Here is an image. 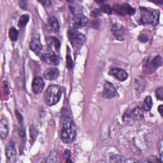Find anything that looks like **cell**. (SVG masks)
<instances>
[{"mask_svg": "<svg viewBox=\"0 0 163 163\" xmlns=\"http://www.w3.org/2000/svg\"><path fill=\"white\" fill-rule=\"evenodd\" d=\"M77 136V127L74 121L68 116H63V127L61 138L64 144H69L74 141Z\"/></svg>", "mask_w": 163, "mask_h": 163, "instance_id": "1", "label": "cell"}, {"mask_svg": "<svg viewBox=\"0 0 163 163\" xmlns=\"http://www.w3.org/2000/svg\"><path fill=\"white\" fill-rule=\"evenodd\" d=\"M62 96V91L57 85H51L47 88L44 94L45 103L49 106L57 104Z\"/></svg>", "mask_w": 163, "mask_h": 163, "instance_id": "2", "label": "cell"}, {"mask_svg": "<svg viewBox=\"0 0 163 163\" xmlns=\"http://www.w3.org/2000/svg\"><path fill=\"white\" fill-rule=\"evenodd\" d=\"M40 56L42 59L47 64L57 66L60 63V57L50 49H47L44 52H42Z\"/></svg>", "mask_w": 163, "mask_h": 163, "instance_id": "3", "label": "cell"}, {"mask_svg": "<svg viewBox=\"0 0 163 163\" xmlns=\"http://www.w3.org/2000/svg\"><path fill=\"white\" fill-rule=\"evenodd\" d=\"M68 35L71 43L75 45H82L85 41L84 35L75 28H70Z\"/></svg>", "mask_w": 163, "mask_h": 163, "instance_id": "4", "label": "cell"}, {"mask_svg": "<svg viewBox=\"0 0 163 163\" xmlns=\"http://www.w3.org/2000/svg\"><path fill=\"white\" fill-rule=\"evenodd\" d=\"M113 10L117 14L123 16L126 15L133 16L136 12V10L127 3L115 5L113 6Z\"/></svg>", "mask_w": 163, "mask_h": 163, "instance_id": "5", "label": "cell"}, {"mask_svg": "<svg viewBox=\"0 0 163 163\" xmlns=\"http://www.w3.org/2000/svg\"><path fill=\"white\" fill-rule=\"evenodd\" d=\"M140 22L144 25L153 24V12L145 8L140 9Z\"/></svg>", "mask_w": 163, "mask_h": 163, "instance_id": "6", "label": "cell"}, {"mask_svg": "<svg viewBox=\"0 0 163 163\" xmlns=\"http://www.w3.org/2000/svg\"><path fill=\"white\" fill-rule=\"evenodd\" d=\"M117 95V92L113 85L109 82H106L104 85V89L103 91V96L107 99H112L115 98Z\"/></svg>", "mask_w": 163, "mask_h": 163, "instance_id": "7", "label": "cell"}, {"mask_svg": "<svg viewBox=\"0 0 163 163\" xmlns=\"http://www.w3.org/2000/svg\"><path fill=\"white\" fill-rule=\"evenodd\" d=\"M88 23V19L82 13H78L73 17V25L75 29L82 28Z\"/></svg>", "mask_w": 163, "mask_h": 163, "instance_id": "8", "label": "cell"}, {"mask_svg": "<svg viewBox=\"0 0 163 163\" xmlns=\"http://www.w3.org/2000/svg\"><path fill=\"white\" fill-rule=\"evenodd\" d=\"M6 156L10 162H15L16 161V151L14 146V143L10 141L6 146L5 148Z\"/></svg>", "mask_w": 163, "mask_h": 163, "instance_id": "9", "label": "cell"}, {"mask_svg": "<svg viewBox=\"0 0 163 163\" xmlns=\"http://www.w3.org/2000/svg\"><path fill=\"white\" fill-rule=\"evenodd\" d=\"M45 87V83L43 78L40 77H36L33 79L32 82L33 91L36 94L42 92Z\"/></svg>", "mask_w": 163, "mask_h": 163, "instance_id": "10", "label": "cell"}, {"mask_svg": "<svg viewBox=\"0 0 163 163\" xmlns=\"http://www.w3.org/2000/svg\"><path fill=\"white\" fill-rule=\"evenodd\" d=\"M110 74L113 77L120 82H124L128 78V74L126 71L121 68H113L111 69Z\"/></svg>", "mask_w": 163, "mask_h": 163, "instance_id": "11", "label": "cell"}, {"mask_svg": "<svg viewBox=\"0 0 163 163\" xmlns=\"http://www.w3.org/2000/svg\"><path fill=\"white\" fill-rule=\"evenodd\" d=\"M162 58L160 56H157L153 59L150 61H148L147 63L146 67L148 70H151V71H154L157 70L159 67L162 65Z\"/></svg>", "mask_w": 163, "mask_h": 163, "instance_id": "12", "label": "cell"}, {"mask_svg": "<svg viewBox=\"0 0 163 163\" xmlns=\"http://www.w3.org/2000/svg\"><path fill=\"white\" fill-rule=\"evenodd\" d=\"M29 49L36 55L40 56L41 53L42 52L43 47L40 42V39L37 38H34L32 39L31 42L29 44Z\"/></svg>", "mask_w": 163, "mask_h": 163, "instance_id": "13", "label": "cell"}, {"mask_svg": "<svg viewBox=\"0 0 163 163\" xmlns=\"http://www.w3.org/2000/svg\"><path fill=\"white\" fill-rule=\"evenodd\" d=\"M112 32L113 35L119 40L122 41L124 39L125 31L123 27L118 24H115L112 26Z\"/></svg>", "mask_w": 163, "mask_h": 163, "instance_id": "14", "label": "cell"}, {"mask_svg": "<svg viewBox=\"0 0 163 163\" xmlns=\"http://www.w3.org/2000/svg\"><path fill=\"white\" fill-rule=\"evenodd\" d=\"M44 78L49 80L57 79L59 76V71L56 68H50L47 69L43 73Z\"/></svg>", "mask_w": 163, "mask_h": 163, "instance_id": "15", "label": "cell"}, {"mask_svg": "<svg viewBox=\"0 0 163 163\" xmlns=\"http://www.w3.org/2000/svg\"><path fill=\"white\" fill-rule=\"evenodd\" d=\"M9 134L8 122L5 119H2L0 121V137L2 139L7 137Z\"/></svg>", "mask_w": 163, "mask_h": 163, "instance_id": "16", "label": "cell"}, {"mask_svg": "<svg viewBox=\"0 0 163 163\" xmlns=\"http://www.w3.org/2000/svg\"><path fill=\"white\" fill-rule=\"evenodd\" d=\"M129 115H130V118L137 120H141L144 117V112L139 106L135 107Z\"/></svg>", "mask_w": 163, "mask_h": 163, "instance_id": "17", "label": "cell"}, {"mask_svg": "<svg viewBox=\"0 0 163 163\" xmlns=\"http://www.w3.org/2000/svg\"><path fill=\"white\" fill-rule=\"evenodd\" d=\"M48 24L50 28V29L54 31V32H57L59 29V24L57 21V20L56 18H55L53 16L50 17L48 19Z\"/></svg>", "mask_w": 163, "mask_h": 163, "instance_id": "18", "label": "cell"}, {"mask_svg": "<svg viewBox=\"0 0 163 163\" xmlns=\"http://www.w3.org/2000/svg\"><path fill=\"white\" fill-rule=\"evenodd\" d=\"M29 20V16L28 14H24L20 17L18 21V26L19 28H24L25 27Z\"/></svg>", "mask_w": 163, "mask_h": 163, "instance_id": "19", "label": "cell"}, {"mask_svg": "<svg viewBox=\"0 0 163 163\" xmlns=\"http://www.w3.org/2000/svg\"><path fill=\"white\" fill-rule=\"evenodd\" d=\"M9 38L10 39L11 41H12V42H16V41H17V40L18 38L19 32L15 28L12 27V28H10L9 29Z\"/></svg>", "mask_w": 163, "mask_h": 163, "instance_id": "20", "label": "cell"}, {"mask_svg": "<svg viewBox=\"0 0 163 163\" xmlns=\"http://www.w3.org/2000/svg\"><path fill=\"white\" fill-rule=\"evenodd\" d=\"M152 106V98L148 96H147L144 100V105H143V108L145 111H149Z\"/></svg>", "mask_w": 163, "mask_h": 163, "instance_id": "21", "label": "cell"}, {"mask_svg": "<svg viewBox=\"0 0 163 163\" xmlns=\"http://www.w3.org/2000/svg\"><path fill=\"white\" fill-rule=\"evenodd\" d=\"M29 131H30V137H31V142H32V144H34V142L35 141L36 137H37L38 130L35 127L31 126V127H30Z\"/></svg>", "mask_w": 163, "mask_h": 163, "instance_id": "22", "label": "cell"}, {"mask_svg": "<svg viewBox=\"0 0 163 163\" xmlns=\"http://www.w3.org/2000/svg\"><path fill=\"white\" fill-rule=\"evenodd\" d=\"M153 12V24L152 26H155L159 24V17H160V12L158 10H154Z\"/></svg>", "mask_w": 163, "mask_h": 163, "instance_id": "23", "label": "cell"}, {"mask_svg": "<svg viewBox=\"0 0 163 163\" xmlns=\"http://www.w3.org/2000/svg\"><path fill=\"white\" fill-rule=\"evenodd\" d=\"M110 162H126L124 160V158L120 155H113L110 157Z\"/></svg>", "mask_w": 163, "mask_h": 163, "instance_id": "24", "label": "cell"}, {"mask_svg": "<svg viewBox=\"0 0 163 163\" xmlns=\"http://www.w3.org/2000/svg\"><path fill=\"white\" fill-rule=\"evenodd\" d=\"M101 11L107 14H112V9L108 5H103L101 7Z\"/></svg>", "mask_w": 163, "mask_h": 163, "instance_id": "25", "label": "cell"}, {"mask_svg": "<svg viewBox=\"0 0 163 163\" xmlns=\"http://www.w3.org/2000/svg\"><path fill=\"white\" fill-rule=\"evenodd\" d=\"M155 96L159 100H162L163 99V89L162 87H159L157 90L155 91Z\"/></svg>", "mask_w": 163, "mask_h": 163, "instance_id": "26", "label": "cell"}, {"mask_svg": "<svg viewBox=\"0 0 163 163\" xmlns=\"http://www.w3.org/2000/svg\"><path fill=\"white\" fill-rule=\"evenodd\" d=\"M50 39H51L52 42L53 43L54 45V47H55V49L56 50H59L61 47V43L59 42V40L56 37H52Z\"/></svg>", "mask_w": 163, "mask_h": 163, "instance_id": "27", "label": "cell"}, {"mask_svg": "<svg viewBox=\"0 0 163 163\" xmlns=\"http://www.w3.org/2000/svg\"><path fill=\"white\" fill-rule=\"evenodd\" d=\"M91 17H98L99 16H101V11L98 9H95L94 10H93L91 13Z\"/></svg>", "mask_w": 163, "mask_h": 163, "instance_id": "28", "label": "cell"}, {"mask_svg": "<svg viewBox=\"0 0 163 163\" xmlns=\"http://www.w3.org/2000/svg\"><path fill=\"white\" fill-rule=\"evenodd\" d=\"M66 61H67L66 63H67L68 68H72V67H73V61H72V59H71V58L70 55L67 56Z\"/></svg>", "mask_w": 163, "mask_h": 163, "instance_id": "29", "label": "cell"}, {"mask_svg": "<svg viewBox=\"0 0 163 163\" xmlns=\"http://www.w3.org/2000/svg\"><path fill=\"white\" fill-rule=\"evenodd\" d=\"M138 40L140 41L141 42H143V43H146L148 40V38L147 35H144V34H143V35H140L138 37Z\"/></svg>", "mask_w": 163, "mask_h": 163, "instance_id": "30", "label": "cell"}, {"mask_svg": "<svg viewBox=\"0 0 163 163\" xmlns=\"http://www.w3.org/2000/svg\"><path fill=\"white\" fill-rule=\"evenodd\" d=\"M16 116H17V120L19 122V124H23V116H22V115L20 113H19L18 111H16Z\"/></svg>", "mask_w": 163, "mask_h": 163, "instance_id": "31", "label": "cell"}, {"mask_svg": "<svg viewBox=\"0 0 163 163\" xmlns=\"http://www.w3.org/2000/svg\"><path fill=\"white\" fill-rule=\"evenodd\" d=\"M19 6L20 8H22L24 10H26L27 8H28V4H27V2L26 1H20L19 2Z\"/></svg>", "mask_w": 163, "mask_h": 163, "instance_id": "32", "label": "cell"}, {"mask_svg": "<svg viewBox=\"0 0 163 163\" xmlns=\"http://www.w3.org/2000/svg\"><path fill=\"white\" fill-rule=\"evenodd\" d=\"M40 3H42L44 6H46V7H48V6H50L52 4L50 1H48V0H45V1H39Z\"/></svg>", "mask_w": 163, "mask_h": 163, "instance_id": "33", "label": "cell"}, {"mask_svg": "<svg viewBox=\"0 0 163 163\" xmlns=\"http://www.w3.org/2000/svg\"><path fill=\"white\" fill-rule=\"evenodd\" d=\"M71 152L69 150H66L64 152V157L67 159H70L71 158Z\"/></svg>", "mask_w": 163, "mask_h": 163, "instance_id": "34", "label": "cell"}, {"mask_svg": "<svg viewBox=\"0 0 163 163\" xmlns=\"http://www.w3.org/2000/svg\"><path fill=\"white\" fill-rule=\"evenodd\" d=\"M158 147H159V149L161 155H162V140H161L160 142L159 143Z\"/></svg>", "mask_w": 163, "mask_h": 163, "instance_id": "35", "label": "cell"}, {"mask_svg": "<svg viewBox=\"0 0 163 163\" xmlns=\"http://www.w3.org/2000/svg\"><path fill=\"white\" fill-rule=\"evenodd\" d=\"M19 134H20V136L22 137V138H24L25 137H26V134H25V131L24 130H23V129H22V130H20V131H19Z\"/></svg>", "mask_w": 163, "mask_h": 163, "instance_id": "36", "label": "cell"}, {"mask_svg": "<svg viewBox=\"0 0 163 163\" xmlns=\"http://www.w3.org/2000/svg\"><path fill=\"white\" fill-rule=\"evenodd\" d=\"M158 112H159V113L161 114V117H162V105H161L159 107H158Z\"/></svg>", "mask_w": 163, "mask_h": 163, "instance_id": "37", "label": "cell"}]
</instances>
